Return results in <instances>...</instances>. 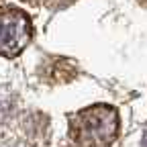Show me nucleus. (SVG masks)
Instances as JSON below:
<instances>
[{"label": "nucleus", "mask_w": 147, "mask_h": 147, "mask_svg": "<svg viewBox=\"0 0 147 147\" xmlns=\"http://www.w3.org/2000/svg\"><path fill=\"white\" fill-rule=\"evenodd\" d=\"M69 147H76V145H69Z\"/></svg>", "instance_id": "obj_5"}, {"label": "nucleus", "mask_w": 147, "mask_h": 147, "mask_svg": "<svg viewBox=\"0 0 147 147\" xmlns=\"http://www.w3.org/2000/svg\"><path fill=\"white\" fill-rule=\"evenodd\" d=\"M31 16L14 6H0V55L16 57L33 39Z\"/></svg>", "instance_id": "obj_2"}, {"label": "nucleus", "mask_w": 147, "mask_h": 147, "mask_svg": "<svg viewBox=\"0 0 147 147\" xmlns=\"http://www.w3.org/2000/svg\"><path fill=\"white\" fill-rule=\"evenodd\" d=\"M23 2H31V4H41V2H45V0H23Z\"/></svg>", "instance_id": "obj_3"}, {"label": "nucleus", "mask_w": 147, "mask_h": 147, "mask_svg": "<svg viewBox=\"0 0 147 147\" xmlns=\"http://www.w3.org/2000/svg\"><path fill=\"white\" fill-rule=\"evenodd\" d=\"M119 110L110 104H90L69 117L67 133L76 147H110L119 137Z\"/></svg>", "instance_id": "obj_1"}, {"label": "nucleus", "mask_w": 147, "mask_h": 147, "mask_svg": "<svg viewBox=\"0 0 147 147\" xmlns=\"http://www.w3.org/2000/svg\"><path fill=\"white\" fill-rule=\"evenodd\" d=\"M137 2H141V4H145V6H147V0H137Z\"/></svg>", "instance_id": "obj_4"}]
</instances>
